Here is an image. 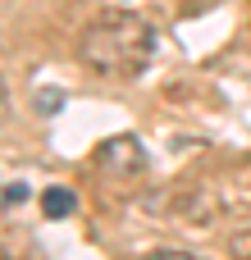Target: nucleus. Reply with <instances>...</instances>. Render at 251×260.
Here are the masks:
<instances>
[{"instance_id":"20e7f679","label":"nucleus","mask_w":251,"mask_h":260,"mask_svg":"<svg viewBox=\"0 0 251 260\" xmlns=\"http://www.w3.org/2000/svg\"><path fill=\"white\" fill-rule=\"evenodd\" d=\"M151 260H201V256H187V251H160V256H151Z\"/></svg>"},{"instance_id":"f257e3e1","label":"nucleus","mask_w":251,"mask_h":260,"mask_svg":"<svg viewBox=\"0 0 251 260\" xmlns=\"http://www.w3.org/2000/svg\"><path fill=\"white\" fill-rule=\"evenodd\" d=\"M151 55H155V27L133 9H105L78 37V59L101 78L128 82L151 64Z\"/></svg>"},{"instance_id":"39448f33","label":"nucleus","mask_w":251,"mask_h":260,"mask_svg":"<svg viewBox=\"0 0 251 260\" xmlns=\"http://www.w3.org/2000/svg\"><path fill=\"white\" fill-rule=\"evenodd\" d=\"M5 105H9V101H5V82H0V119H5Z\"/></svg>"},{"instance_id":"f03ea898","label":"nucleus","mask_w":251,"mask_h":260,"mask_svg":"<svg viewBox=\"0 0 251 260\" xmlns=\"http://www.w3.org/2000/svg\"><path fill=\"white\" fill-rule=\"evenodd\" d=\"M73 206H78V201H73L69 187H46V192H41V210H46V219H64Z\"/></svg>"},{"instance_id":"7ed1b4c3","label":"nucleus","mask_w":251,"mask_h":260,"mask_svg":"<svg viewBox=\"0 0 251 260\" xmlns=\"http://www.w3.org/2000/svg\"><path fill=\"white\" fill-rule=\"evenodd\" d=\"M229 251L238 260H251V233H233V238H229Z\"/></svg>"}]
</instances>
